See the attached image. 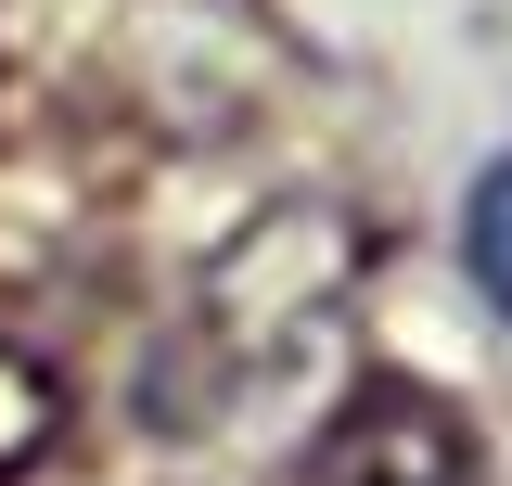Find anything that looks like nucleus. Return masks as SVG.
<instances>
[{"label": "nucleus", "mask_w": 512, "mask_h": 486, "mask_svg": "<svg viewBox=\"0 0 512 486\" xmlns=\"http://www.w3.org/2000/svg\"><path fill=\"white\" fill-rule=\"evenodd\" d=\"M346 282H359V231H346L333 205H282L269 231H244L218 269H205L192 346H205L218 371H282L320 320L346 307Z\"/></svg>", "instance_id": "obj_1"}, {"label": "nucleus", "mask_w": 512, "mask_h": 486, "mask_svg": "<svg viewBox=\"0 0 512 486\" xmlns=\"http://www.w3.org/2000/svg\"><path fill=\"white\" fill-rule=\"evenodd\" d=\"M308 486H487V461H474V423L448 397H423V384H359L333 410V435L308 448Z\"/></svg>", "instance_id": "obj_2"}, {"label": "nucleus", "mask_w": 512, "mask_h": 486, "mask_svg": "<svg viewBox=\"0 0 512 486\" xmlns=\"http://www.w3.org/2000/svg\"><path fill=\"white\" fill-rule=\"evenodd\" d=\"M52 423H64V384H52L39 359H26L13 333H0V486H26V474H39Z\"/></svg>", "instance_id": "obj_3"}, {"label": "nucleus", "mask_w": 512, "mask_h": 486, "mask_svg": "<svg viewBox=\"0 0 512 486\" xmlns=\"http://www.w3.org/2000/svg\"><path fill=\"white\" fill-rule=\"evenodd\" d=\"M461 256H474V282H487V307L512 320V154L474 180V205H461Z\"/></svg>", "instance_id": "obj_4"}]
</instances>
